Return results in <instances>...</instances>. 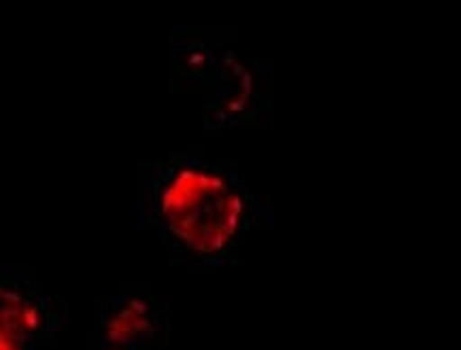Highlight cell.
<instances>
[{
	"label": "cell",
	"instance_id": "obj_1",
	"mask_svg": "<svg viewBox=\"0 0 461 350\" xmlns=\"http://www.w3.org/2000/svg\"><path fill=\"white\" fill-rule=\"evenodd\" d=\"M159 223L189 251L215 253L234 238L245 200L234 183L204 164H170L151 181Z\"/></svg>",
	"mask_w": 461,
	"mask_h": 350
}]
</instances>
